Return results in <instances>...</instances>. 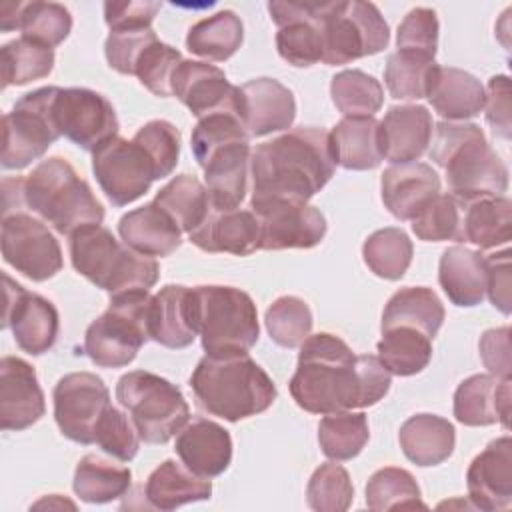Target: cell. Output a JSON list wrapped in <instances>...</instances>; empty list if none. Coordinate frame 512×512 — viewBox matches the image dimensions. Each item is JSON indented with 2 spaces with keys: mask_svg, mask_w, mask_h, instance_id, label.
Segmentation results:
<instances>
[{
  "mask_svg": "<svg viewBox=\"0 0 512 512\" xmlns=\"http://www.w3.org/2000/svg\"><path fill=\"white\" fill-rule=\"evenodd\" d=\"M392 374L378 356L360 354L336 334H310L300 344L298 366L290 378L294 402L310 414H334L380 402Z\"/></svg>",
  "mask_w": 512,
  "mask_h": 512,
  "instance_id": "6da1fadb",
  "label": "cell"
},
{
  "mask_svg": "<svg viewBox=\"0 0 512 512\" xmlns=\"http://www.w3.org/2000/svg\"><path fill=\"white\" fill-rule=\"evenodd\" d=\"M330 132L298 126L256 146L250 158L252 198L276 196L308 202L334 176Z\"/></svg>",
  "mask_w": 512,
  "mask_h": 512,
  "instance_id": "7a4b0ae2",
  "label": "cell"
},
{
  "mask_svg": "<svg viewBox=\"0 0 512 512\" xmlns=\"http://www.w3.org/2000/svg\"><path fill=\"white\" fill-rule=\"evenodd\" d=\"M428 156L444 168L448 190L460 202L504 196L508 190V168L474 122L436 124Z\"/></svg>",
  "mask_w": 512,
  "mask_h": 512,
  "instance_id": "3957f363",
  "label": "cell"
},
{
  "mask_svg": "<svg viewBox=\"0 0 512 512\" xmlns=\"http://www.w3.org/2000/svg\"><path fill=\"white\" fill-rule=\"evenodd\" d=\"M190 388L202 410L228 422L266 412L278 396L272 378L248 354L204 356L190 376Z\"/></svg>",
  "mask_w": 512,
  "mask_h": 512,
  "instance_id": "277c9868",
  "label": "cell"
},
{
  "mask_svg": "<svg viewBox=\"0 0 512 512\" xmlns=\"http://www.w3.org/2000/svg\"><path fill=\"white\" fill-rule=\"evenodd\" d=\"M24 206L64 236L104 220L90 184L62 156L40 160L24 178Z\"/></svg>",
  "mask_w": 512,
  "mask_h": 512,
  "instance_id": "5b68a950",
  "label": "cell"
},
{
  "mask_svg": "<svg viewBox=\"0 0 512 512\" xmlns=\"http://www.w3.org/2000/svg\"><path fill=\"white\" fill-rule=\"evenodd\" d=\"M74 270L110 296L150 290L158 282V262L132 250L102 224H90L68 236Z\"/></svg>",
  "mask_w": 512,
  "mask_h": 512,
  "instance_id": "8992f818",
  "label": "cell"
},
{
  "mask_svg": "<svg viewBox=\"0 0 512 512\" xmlns=\"http://www.w3.org/2000/svg\"><path fill=\"white\" fill-rule=\"evenodd\" d=\"M198 308V336L206 356L224 358L248 354L258 342L256 304L234 286H194Z\"/></svg>",
  "mask_w": 512,
  "mask_h": 512,
  "instance_id": "52a82bcc",
  "label": "cell"
},
{
  "mask_svg": "<svg viewBox=\"0 0 512 512\" xmlns=\"http://www.w3.org/2000/svg\"><path fill=\"white\" fill-rule=\"evenodd\" d=\"M116 400L128 410L140 440L146 444H166L190 420L182 390L148 370H132L120 376Z\"/></svg>",
  "mask_w": 512,
  "mask_h": 512,
  "instance_id": "ba28073f",
  "label": "cell"
},
{
  "mask_svg": "<svg viewBox=\"0 0 512 512\" xmlns=\"http://www.w3.org/2000/svg\"><path fill=\"white\" fill-rule=\"evenodd\" d=\"M150 302V290L110 296L108 310L86 328L84 354L100 368L128 366L150 340Z\"/></svg>",
  "mask_w": 512,
  "mask_h": 512,
  "instance_id": "9c48e42d",
  "label": "cell"
},
{
  "mask_svg": "<svg viewBox=\"0 0 512 512\" xmlns=\"http://www.w3.org/2000/svg\"><path fill=\"white\" fill-rule=\"evenodd\" d=\"M320 34L322 62L328 66L378 54L390 42V30L380 10L362 0L326 2Z\"/></svg>",
  "mask_w": 512,
  "mask_h": 512,
  "instance_id": "30bf717a",
  "label": "cell"
},
{
  "mask_svg": "<svg viewBox=\"0 0 512 512\" xmlns=\"http://www.w3.org/2000/svg\"><path fill=\"white\" fill-rule=\"evenodd\" d=\"M58 86L24 94L2 118V168L22 170L42 158L60 138L52 120V100Z\"/></svg>",
  "mask_w": 512,
  "mask_h": 512,
  "instance_id": "8fae6325",
  "label": "cell"
},
{
  "mask_svg": "<svg viewBox=\"0 0 512 512\" xmlns=\"http://www.w3.org/2000/svg\"><path fill=\"white\" fill-rule=\"evenodd\" d=\"M250 210L260 226V250L314 248L328 230L324 214L308 202L290 198H252Z\"/></svg>",
  "mask_w": 512,
  "mask_h": 512,
  "instance_id": "7c38bea8",
  "label": "cell"
},
{
  "mask_svg": "<svg viewBox=\"0 0 512 512\" xmlns=\"http://www.w3.org/2000/svg\"><path fill=\"white\" fill-rule=\"evenodd\" d=\"M52 120L60 136L90 152L118 136L120 128L112 102L90 88L58 86L52 100Z\"/></svg>",
  "mask_w": 512,
  "mask_h": 512,
  "instance_id": "4fadbf2b",
  "label": "cell"
},
{
  "mask_svg": "<svg viewBox=\"0 0 512 512\" xmlns=\"http://www.w3.org/2000/svg\"><path fill=\"white\" fill-rule=\"evenodd\" d=\"M52 400L62 436L84 446L94 444L98 422L112 406L104 380L92 372L64 374L52 390Z\"/></svg>",
  "mask_w": 512,
  "mask_h": 512,
  "instance_id": "5bb4252c",
  "label": "cell"
},
{
  "mask_svg": "<svg viewBox=\"0 0 512 512\" xmlns=\"http://www.w3.org/2000/svg\"><path fill=\"white\" fill-rule=\"evenodd\" d=\"M0 244L6 264L34 282L56 276L64 266L56 236L42 220L26 212L2 218Z\"/></svg>",
  "mask_w": 512,
  "mask_h": 512,
  "instance_id": "9a60e30c",
  "label": "cell"
},
{
  "mask_svg": "<svg viewBox=\"0 0 512 512\" xmlns=\"http://www.w3.org/2000/svg\"><path fill=\"white\" fill-rule=\"evenodd\" d=\"M92 172L114 206H126L144 196L156 180L146 152L134 142L112 136L92 152Z\"/></svg>",
  "mask_w": 512,
  "mask_h": 512,
  "instance_id": "2e32d148",
  "label": "cell"
},
{
  "mask_svg": "<svg viewBox=\"0 0 512 512\" xmlns=\"http://www.w3.org/2000/svg\"><path fill=\"white\" fill-rule=\"evenodd\" d=\"M2 280L6 300L2 328L12 330L16 344L24 352L32 356L48 352L54 346L60 328L56 306L48 298L36 292H28L8 274H2Z\"/></svg>",
  "mask_w": 512,
  "mask_h": 512,
  "instance_id": "e0dca14e",
  "label": "cell"
},
{
  "mask_svg": "<svg viewBox=\"0 0 512 512\" xmlns=\"http://www.w3.org/2000/svg\"><path fill=\"white\" fill-rule=\"evenodd\" d=\"M326 2H268L272 22L278 26L276 50L296 68L322 62L320 24Z\"/></svg>",
  "mask_w": 512,
  "mask_h": 512,
  "instance_id": "ac0fdd59",
  "label": "cell"
},
{
  "mask_svg": "<svg viewBox=\"0 0 512 512\" xmlns=\"http://www.w3.org/2000/svg\"><path fill=\"white\" fill-rule=\"evenodd\" d=\"M172 96H176L198 120L216 112H234L240 118V86L208 62L182 60L174 72Z\"/></svg>",
  "mask_w": 512,
  "mask_h": 512,
  "instance_id": "d6986e66",
  "label": "cell"
},
{
  "mask_svg": "<svg viewBox=\"0 0 512 512\" xmlns=\"http://www.w3.org/2000/svg\"><path fill=\"white\" fill-rule=\"evenodd\" d=\"M46 412L36 370L18 356L0 360V428L26 430Z\"/></svg>",
  "mask_w": 512,
  "mask_h": 512,
  "instance_id": "ffe728a7",
  "label": "cell"
},
{
  "mask_svg": "<svg viewBox=\"0 0 512 512\" xmlns=\"http://www.w3.org/2000/svg\"><path fill=\"white\" fill-rule=\"evenodd\" d=\"M468 498L480 510H504L512 504V438L492 440L468 466Z\"/></svg>",
  "mask_w": 512,
  "mask_h": 512,
  "instance_id": "44dd1931",
  "label": "cell"
},
{
  "mask_svg": "<svg viewBox=\"0 0 512 512\" xmlns=\"http://www.w3.org/2000/svg\"><path fill=\"white\" fill-rule=\"evenodd\" d=\"M296 118V100L282 82L262 76L240 86V120L250 138L288 130Z\"/></svg>",
  "mask_w": 512,
  "mask_h": 512,
  "instance_id": "7402d4cb",
  "label": "cell"
},
{
  "mask_svg": "<svg viewBox=\"0 0 512 512\" xmlns=\"http://www.w3.org/2000/svg\"><path fill=\"white\" fill-rule=\"evenodd\" d=\"M150 340L166 348H186L198 336V308L194 288L168 284L152 296L148 314Z\"/></svg>",
  "mask_w": 512,
  "mask_h": 512,
  "instance_id": "603a6c76",
  "label": "cell"
},
{
  "mask_svg": "<svg viewBox=\"0 0 512 512\" xmlns=\"http://www.w3.org/2000/svg\"><path fill=\"white\" fill-rule=\"evenodd\" d=\"M188 240L202 252L248 256L260 250V226L252 210L210 208L204 222L188 234Z\"/></svg>",
  "mask_w": 512,
  "mask_h": 512,
  "instance_id": "cb8c5ba5",
  "label": "cell"
},
{
  "mask_svg": "<svg viewBox=\"0 0 512 512\" xmlns=\"http://www.w3.org/2000/svg\"><path fill=\"white\" fill-rule=\"evenodd\" d=\"M378 124L382 156L392 164L416 162L432 140V114L420 104L392 106Z\"/></svg>",
  "mask_w": 512,
  "mask_h": 512,
  "instance_id": "d4e9b609",
  "label": "cell"
},
{
  "mask_svg": "<svg viewBox=\"0 0 512 512\" xmlns=\"http://www.w3.org/2000/svg\"><path fill=\"white\" fill-rule=\"evenodd\" d=\"M510 378L474 374L462 380L454 392V418L464 426L510 424Z\"/></svg>",
  "mask_w": 512,
  "mask_h": 512,
  "instance_id": "484cf974",
  "label": "cell"
},
{
  "mask_svg": "<svg viewBox=\"0 0 512 512\" xmlns=\"http://www.w3.org/2000/svg\"><path fill=\"white\" fill-rule=\"evenodd\" d=\"M382 202L398 220H412L434 196L440 194L436 170L424 162L392 164L380 178Z\"/></svg>",
  "mask_w": 512,
  "mask_h": 512,
  "instance_id": "4316f807",
  "label": "cell"
},
{
  "mask_svg": "<svg viewBox=\"0 0 512 512\" xmlns=\"http://www.w3.org/2000/svg\"><path fill=\"white\" fill-rule=\"evenodd\" d=\"M174 450L186 468L204 478L220 476L232 462L230 432L208 418L188 422L178 432Z\"/></svg>",
  "mask_w": 512,
  "mask_h": 512,
  "instance_id": "83f0119b",
  "label": "cell"
},
{
  "mask_svg": "<svg viewBox=\"0 0 512 512\" xmlns=\"http://www.w3.org/2000/svg\"><path fill=\"white\" fill-rule=\"evenodd\" d=\"M20 30L24 38L48 48L62 44L72 30V16L58 2H6L0 8V30Z\"/></svg>",
  "mask_w": 512,
  "mask_h": 512,
  "instance_id": "f1b7e54d",
  "label": "cell"
},
{
  "mask_svg": "<svg viewBox=\"0 0 512 512\" xmlns=\"http://www.w3.org/2000/svg\"><path fill=\"white\" fill-rule=\"evenodd\" d=\"M118 234L124 244L150 258L168 256L182 244V230L154 200L126 212L118 222Z\"/></svg>",
  "mask_w": 512,
  "mask_h": 512,
  "instance_id": "f546056e",
  "label": "cell"
},
{
  "mask_svg": "<svg viewBox=\"0 0 512 512\" xmlns=\"http://www.w3.org/2000/svg\"><path fill=\"white\" fill-rule=\"evenodd\" d=\"M250 158V142H238L214 152L200 166L214 208L232 210L242 204L248 192Z\"/></svg>",
  "mask_w": 512,
  "mask_h": 512,
  "instance_id": "4dcf8cb0",
  "label": "cell"
},
{
  "mask_svg": "<svg viewBox=\"0 0 512 512\" xmlns=\"http://www.w3.org/2000/svg\"><path fill=\"white\" fill-rule=\"evenodd\" d=\"M426 98L448 122H466V118H474L482 112L484 86L466 70L436 64Z\"/></svg>",
  "mask_w": 512,
  "mask_h": 512,
  "instance_id": "1f68e13d",
  "label": "cell"
},
{
  "mask_svg": "<svg viewBox=\"0 0 512 512\" xmlns=\"http://www.w3.org/2000/svg\"><path fill=\"white\" fill-rule=\"evenodd\" d=\"M438 282L452 304L478 306L486 296L484 254L464 246L446 248L438 262Z\"/></svg>",
  "mask_w": 512,
  "mask_h": 512,
  "instance_id": "d6a6232c",
  "label": "cell"
},
{
  "mask_svg": "<svg viewBox=\"0 0 512 512\" xmlns=\"http://www.w3.org/2000/svg\"><path fill=\"white\" fill-rule=\"evenodd\" d=\"M334 162L346 170H372L384 160L374 116H344L330 132Z\"/></svg>",
  "mask_w": 512,
  "mask_h": 512,
  "instance_id": "836d02e7",
  "label": "cell"
},
{
  "mask_svg": "<svg viewBox=\"0 0 512 512\" xmlns=\"http://www.w3.org/2000/svg\"><path fill=\"white\" fill-rule=\"evenodd\" d=\"M400 448L416 466H436L450 458L456 444L452 422L436 414H414L400 426Z\"/></svg>",
  "mask_w": 512,
  "mask_h": 512,
  "instance_id": "e575fe53",
  "label": "cell"
},
{
  "mask_svg": "<svg viewBox=\"0 0 512 512\" xmlns=\"http://www.w3.org/2000/svg\"><path fill=\"white\" fill-rule=\"evenodd\" d=\"M144 496L156 510H174L188 502L208 500L212 496V482L168 458L150 472Z\"/></svg>",
  "mask_w": 512,
  "mask_h": 512,
  "instance_id": "d590c367",
  "label": "cell"
},
{
  "mask_svg": "<svg viewBox=\"0 0 512 512\" xmlns=\"http://www.w3.org/2000/svg\"><path fill=\"white\" fill-rule=\"evenodd\" d=\"M444 306L438 294L426 286H406L390 296L382 314V332L408 326L426 334L430 340L444 322Z\"/></svg>",
  "mask_w": 512,
  "mask_h": 512,
  "instance_id": "8d00e7d4",
  "label": "cell"
},
{
  "mask_svg": "<svg viewBox=\"0 0 512 512\" xmlns=\"http://www.w3.org/2000/svg\"><path fill=\"white\" fill-rule=\"evenodd\" d=\"M132 484V472L124 464H116L100 454H86L74 470L72 488L76 496L88 504H106L122 498Z\"/></svg>",
  "mask_w": 512,
  "mask_h": 512,
  "instance_id": "74e56055",
  "label": "cell"
},
{
  "mask_svg": "<svg viewBox=\"0 0 512 512\" xmlns=\"http://www.w3.org/2000/svg\"><path fill=\"white\" fill-rule=\"evenodd\" d=\"M464 242L476 244L480 250L508 244L512 238V202L506 196L480 198L464 202L462 214Z\"/></svg>",
  "mask_w": 512,
  "mask_h": 512,
  "instance_id": "f35d334b",
  "label": "cell"
},
{
  "mask_svg": "<svg viewBox=\"0 0 512 512\" xmlns=\"http://www.w3.org/2000/svg\"><path fill=\"white\" fill-rule=\"evenodd\" d=\"M244 40V26L240 16L232 10H220L194 26L186 36V48L206 60L224 62L238 52Z\"/></svg>",
  "mask_w": 512,
  "mask_h": 512,
  "instance_id": "ab89813d",
  "label": "cell"
},
{
  "mask_svg": "<svg viewBox=\"0 0 512 512\" xmlns=\"http://www.w3.org/2000/svg\"><path fill=\"white\" fill-rule=\"evenodd\" d=\"M154 202L186 234L196 230L212 208L206 186L196 176H190V174L174 176L168 184H164L156 192Z\"/></svg>",
  "mask_w": 512,
  "mask_h": 512,
  "instance_id": "60d3db41",
  "label": "cell"
},
{
  "mask_svg": "<svg viewBox=\"0 0 512 512\" xmlns=\"http://www.w3.org/2000/svg\"><path fill=\"white\" fill-rule=\"evenodd\" d=\"M380 362L394 376H414L432 358V340L416 328L396 326L382 332L376 346Z\"/></svg>",
  "mask_w": 512,
  "mask_h": 512,
  "instance_id": "b9f144b4",
  "label": "cell"
},
{
  "mask_svg": "<svg viewBox=\"0 0 512 512\" xmlns=\"http://www.w3.org/2000/svg\"><path fill=\"white\" fill-rule=\"evenodd\" d=\"M370 428L364 412H334L324 414L318 424V444L334 462H344L356 458L368 444Z\"/></svg>",
  "mask_w": 512,
  "mask_h": 512,
  "instance_id": "7bdbcfd3",
  "label": "cell"
},
{
  "mask_svg": "<svg viewBox=\"0 0 512 512\" xmlns=\"http://www.w3.org/2000/svg\"><path fill=\"white\" fill-rule=\"evenodd\" d=\"M414 246L402 228L388 226L372 232L362 244L366 266L380 278L398 280L412 262Z\"/></svg>",
  "mask_w": 512,
  "mask_h": 512,
  "instance_id": "ee69618b",
  "label": "cell"
},
{
  "mask_svg": "<svg viewBox=\"0 0 512 512\" xmlns=\"http://www.w3.org/2000/svg\"><path fill=\"white\" fill-rule=\"evenodd\" d=\"M2 86H24L46 78L54 68V50L30 38H16L2 46Z\"/></svg>",
  "mask_w": 512,
  "mask_h": 512,
  "instance_id": "f6af8a7d",
  "label": "cell"
},
{
  "mask_svg": "<svg viewBox=\"0 0 512 512\" xmlns=\"http://www.w3.org/2000/svg\"><path fill=\"white\" fill-rule=\"evenodd\" d=\"M330 96L342 116H374L384 102L382 84L362 70H342L330 82Z\"/></svg>",
  "mask_w": 512,
  "mask_h": 512,
  "instance_id": "bcb514c9",
  "label": "cell"
},
{
  "mask_svg": "<svg viewBox=\"0 0 512 512\" xmlns=\"http://www.w3.org/2000/svg\"><path fill=\"white\" fill-rule=\"evenodd\" d=\"M434 68L436 60L430 56L404 50L392 52L384 68V82L390 96L396 100L426 98Z\"/></svg>",
  "mask_w": 512,
  "mask_h": 512,
  "instance_id": "7dc6e473",
  "label": "cell"
},
{
  "mask_svg": "<svg viewBox=\"0 0 512 512\" xmlns=\"http://www.w3.org/2000/svg\"><path fill=\"white\" fill-rule=\"evenodd\" d=\"M366 506L374 512L394 508H426L416 478L396 466L376 470L366 484Z\"/></svg>",
  "mask_w": 512,
  "mask_h": 512,
  "instance_id": "c3c4849f",
  "label": "cell"
},
{
  "mask_svg": "<svg viewBox=\"0 0 512 512\" xmlns=\"http://www.w3.org/2000/svg\"><path fill=\"white\" fill-rule=\"evenodd\" d=\"M462 214L464 202L452 194H438L412 218V232L424 242H464Z\"/></svg>",
  "mask_w": 512,
  "mask_h": 512,
  "instance_id": "681fc988",
  "label": "cell"
},
{
  "mask_svg": "<svg viewBox=\"0 0 512 512\" xmlns=\"http://www.w3.org/2000/svg\"><path fill=\"white\" fill-rule=\"evenodd\" d=\"M270 338L282 348H298L312 332V310L298 296L276 298L264 316Z\"/></svg>",
  "mask_w": 512,
  "mask_h": 512,
  "instance_id": "f907efd6",
  "label": "cell"
},
{
  "mask_svg": "<svg viewBox=\"0 0 512 512\" xmlns=\"http://www.w3.org/2000/svg\"><path fill=\"white\" fill-rule=\"evenodd\" d=\"M354 500V486L344 466L320 464L306 486V502L316 512H344Z\"/></svg>",
  "mask_w": 512,
  "mask_h": 512,
  "instance_id": "816d5d0a",
  "label": "cell"
},
{
  "mask_svg": "<svg viewBox=\"0 0 512 512\" xmlns=\"http://www.w3.org/2000/svg\"><path fill=\"white\" fill-rule=\"evenodd\" d=\"M238 142H250V134L234 112H216L200 118L190 138L198 166H202L214 152Z\"/></svg>",
  "mask_w": 512,
  "mask_h": 512,
  "instance_id": "f5cc1de1",
  "label": "cell"
},
{
  "mask_svg": "<svg viewBox=\"0 0 512 512\" xmlns=\"http://www.w3.org/2000/svg\"><path fill=\"white\" fill-rule=\"evenodd\" d=\"M150 158L156 180L174 172L180 158V132L168 120L146 122L132 138Z\"/></svg>",
  "mask_w": 512,
  "mask_h": 512,
  "instance_id": "db71d44e",
  "label": "cell"
},
{
  "mask_svg": "<svg viewBox=\"0 0 512 512\" xmlns=\"http://www.w3.org/2000/svg\"><path fill=\"white\" fill-rule=\"evenodd\" d=\"M182 60L184 58L176 48L156 40L140 56V60L136 64V70H134V76L154 96L168 98V96H172L174 72H176V68Z\"/></svg>",
  "mask_w": 512,
  "mask_h": 512,
  "instance_id": "11a10c76",
  "label": "cell"
},
{
  "mask_svg": "<svg viewBox=\"0 0 512 512\" xmlns=\"http://www.w3.org/2000/svg\"><path fill=\"white\" fill-rule=\"evenodd\" d=\"M140 442V434L130 416L116 406H110L98 422L94 444L116 460L130 462L138 454Z\"/></svg>",
  "mask_w": 512,
  "mask_h": 512,
  "instance_id": "9f6ffc18",
  "label": "cell"
},
{
  "mask_svg": "<svg viewBox=\"0 0 512 512\" xmlns=\"http://www.w3.org/2000/svg\"><path fill=\"white\" fill-rule=\"evenodd\" d=\"M156 40L158 38L152 28L110 30V34L104 42V54H106L108 66L120 74L134 76L140 56Z\"/></svg>",
  "mask_w": 512,
  "mask_h": 512,
  "instance_id": "6f0895ef",
  "label": "cell"
},
{
  "mask_svg": "<svg viewBox=\"0 0 512 512\" xmlns=\"http://www.w3.org/2000/svg\"><path fill=\"white\" fill-rule=\"evenodd\" d=\"M396 46L404 52H416L434 58L438 48V18L432 8H412L398 26Z\"/></svg>",
  "mask_w": 512,
  "mask_h": 512,
  "instance_id": "680465c9",
  "label": "cell"
},
{
  "mask_svg": "<svg viewBox=\"0 0 512 512\" xmlns=\"http://www.w3.org/2000/svg\"><path fill=\"white\" fill-rule=\"evenodd\" d=\"M486 122L492 126L494 134L508 140L512 130L510 120V80L504 74L492 76L484 90V108Z\"/></svg>",
  "mask_w": 512,
  "mask_h": 512,
  "instance_id": "91938a15",
  "label": "cell"
},
{
  "mask_svg": "<svg viewBox=\"0 0 512 512\" xmlns=\"http://www.w3.org/2000/svg\"><path fill=\"white\" fill-rule=\"evenodd\" d=\"M486 264V296L502 312L510 314L512 310V280H510V250H502L490 256H484Z\"/></svg>",
  "mask_w": 512,
  "mask_h": 512,
  "instance_id": "94428289",
  "label": "cell"
},
{
  "mask_svg": "<svg viewBox=\"0 0 512 512\" xmlns=\"http://www.w3.org/2000/svg\"><path fill=\"white\" fill-rule=\"evenodd\" d=\"M478 350L488 374L496 378H510L512 362H510V328L508 326L486 330L478 342Z\"/></svg>",
  "mask_w": 512,
  "mask_h": 512,
  "instance_id": "6125c7cd",
  "label": "cell"
},
{
  "mask_svg": "<svg viewBox=\"0 0 512 512\" xmlns=\"http://www.w3.org/2000/svg\"><path fill=\"white\" fill-rule=\"evenodd\" d=\"M160 10V2H106L104 20L110 30L150 28Z\"/></svg>",
  "mask_w": 512,
  "mask_h": 512,
  "instance_id": "be15d7a7",
  "label": "cell"
}]
</instances>
